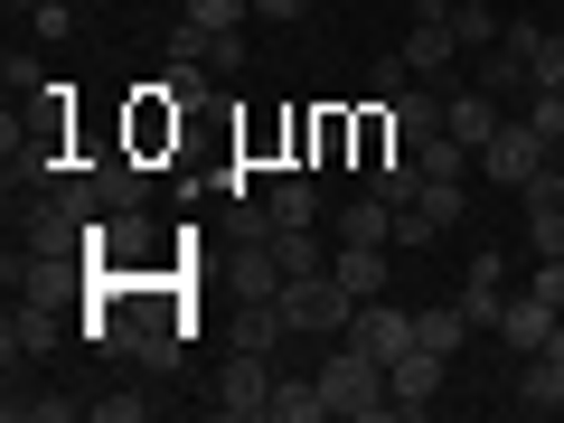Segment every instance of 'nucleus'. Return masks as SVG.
Segmentation results:
<instances>
[{"instance_id":"nucleus-33","label":"nucleus","mask_w":564,"mask_h":423,"mask_svg":"<svg viewBox=\"0 0 564 423\" xmlns=\"http://www.w3.org/2000/svg\"><path fill=\"white\" fill-rule=\"evenodd\" d=\"M555 321H564V311H555Z\"/></svg>"},{"instance_id":"nucleus-26","label":"nucleus","mask_w":564,"mask_h":423,"mask_svg":"<svg viewBox=\"0 0 564 423\" xmlns=\"http://www.w3.org/2000/svg\"><path fill=\"white\" fill-rule=\"evenodd\" d=\"M20 414L29 423H66V414H85V404L76 395H10V423H20Z\"/></svg>"},{"instance_id":"nucleus-9","label":"nucleus","mask_w":564,"mask_h":423,"mask_svg":"<svg viewBox=\"0 0 564 423\" xmlns=\"http://www.w3.org/2000/svg\"><path fill=\"white\" fill-rule=\"evenodd\" d=\"M443 85H452L443 132H452V141H470V151H489V132H499V95H480V85H462V76H443Z\"/></svg>"},{"instance_id":"nucleus-29","label":"nucleus","mask_w":564,"mask_h":423,"mask_svg":"<svg viewBox=\"0 0 564 423\" xmlns=\"http://www.w3.org/2000/svg\"><path fill=\"white\" fill-rule=\"evenodd\" d=\"M207 66L236 76V66H245V29H207Z\"/></svg>"},{"instance_id":"nucleus-4","label":"nucleus","mask_w":564,"mask_h":423,"mask_svg":"<svg viewBox=\"0 0 564 423\" xmlns=\"http://www.w3.org/2000/svg\"><path fill=\"white\" fill-rule=\"evenodd\" d=\"M545 161H555V151L536 141V122H527V113H518V122H499V132H489V151H480V170H489L499 188H527Z\"/></svg>"},{"instance_id":"nucleus-22","label":"nucleus","mask_w":564,"mask_h":423,"mask_svg":"<svg viewBox=\"0 0 564 423\" xmlns=\"http://www.w3.org/2000/svg\"><path fill=\"white\" fill-rule=\"evenodd\" d=\"M470 85H480V95H527V66L508 57V47H489V57H480V76H470Z\"/></svg>"},{"instance_id":"nucleus-11","label":"nucleus","mask_w":564,"mask_h":423,"mask_svg":"<svg viewBox=\"0 0 564 423\" xmlns=\"http://www.w3.org/2000/svg\"><path fill=\"white\" fill-rule=\"evenodd\" d=\"M329 236H339V245H395V207H386L377 188H358V198L329 217Z\"/></svg>"},{"instance_id":"nucleus-32","label":"nucleus","mask_w":564,"mask_h":423,"mask_svg":"<svg viewBox=\"0 0 564 423\" xmlns=\"http://www.w3.org/2000/svg\"><path fill=\"white\" fill-rule=\"evenodd\" d=\"M10 10H47V0H10Z\"/></svg>"},{"instance_id":"nucleus-13","label":"nucleus","mask_w":564,"mask_h":423,"mask_svg":"<svg viewBox=\"0 0 564 423\" xmlns=\"http://www.w3.org/2000/svg\"><path fill=\"white\" fill-rule=\"evenodd\" d=\"M329 273H339L348 292H358V302H377L395 263H386V245H329Z\"/></svg>"},{"instance_id":"nucleus-23","label":"nucleus","mask_w":564,"mask_h":423,"mask_svg":"<svg viewBox=\"0 0 564 423\" xmlns=\"http://www.w3.org/2000/svg\"><path fill=\"white\" fill-rule=\"evenodd\" d=\"M180 20H198V29H245V20H254V0H180Z\"/></svg>"},{"instance_id":"nucleus-18","label":"nucleus","mask_w":564,"mask_h":423,"mask_svg":"<svg viewBox=\"0 0 564 423\" xmlns=\"http://www.w3.org/2000/svg\"><path fill=\"white\" fill-rule=\"evenodd\" d=\"M518 395L536 404V414H555V404H564V358H555V348H536V358H527V377H518Z\"/></svg>"},{"instance_id":"nucleus-30","label":"nucleus","mask_w":564,"mask_h":423,"mask_svg":"<svg viewBox=\"0 0 564 423\" xmlns=\"http://www.w3.org/2000/svg\"><path fill=\"white\" fill-rule=\"evenodd\" d=\"M29 29H39V39H76V0H47V10H29Z\"/></svg>"},{"instance_id":"nucleus-7","label":"nucleus","mask_w":564,"mask_h":423,"mask_svg":"<svg viewBox=\"0 0 564 423\" xmlns=\"http://www.w3.org/2000/svg\"><path fill=\"white\" fill-rule=\"evenodd\" d=\"M273 367L254 358V348H236V367H226V386H217V414H236V423H254V414H273Z\"/></svg>"},{"instance_id":"nucleus-19","label":"nucleus","mask_w":564,"mask_h":423,"mask_svg":"<svg viewBox=\"0 0 564 423\" xmlns=\"http://www.w3.org/2000/svg\"><path fill=\"white\" fill-rule=\"evenodd\" d=\"M423 321V348H433V358H462V339H470V311L452 302V311H414Z\"/></svg>"},{"instance_id":"nucleus-17","label":"nucleus","mask_w":564,"mask_h":423,"mask_svg":"<svg viewBox=\"0 0 564 423\" xmlns=\"http://www.w3.org/2000/svg\"><path fill=\"white\" fill-rule=\"evenodd\" d=\"M273 414H282V423H329L321 377H282V386H273Z\"/></svg>"},{"instance_id":"nucleus-8","label":"nucleus","mask_w":564,"mask_h":423,"mask_svg":"<svg viewBox=\"0 0 564 423\" xmlns=\"http://www.w3.org/2000/svg\"><path fill=\"white\" fill-rule=\"evenodd\" d=\"M57 348V311L29 292V302H10V321H0V358H10V377H20V358H47Z\"/></svg>"},{"instance_id":"nucleus-34","label":"nucleus","mask_w":564,"mask_h":423,"mask_svg":"<svg viewBox=\"0 0 564 423\" xmlns=\"http://www.w3.org/2000/svg\"><path fill=\"white\" fill-rule=\"evenodd\" d=\"M76 10H85V0H76Z\"/></svg>"},{"instance_id":"nucleus-1","label":"nucleus","mask_w":564,"mask_h":423,"mask_svg":"<svg viewBox=\"0 0 564 423\" xmlns=\"http://www.w3.org/2000/svg\"><path fill=\"white\" fill-rule=\"evenodd\" d=\"M311 377H321V395H329V414H339V423H377V414H395V404H386V367L367 358V348H348V339L329 348Z\"/></svg>"},{"instance_id":"nucleus-6","label":"nucleus","mask_w":564,"mask_h":423,"mask_svg":"<svg viewBox=\"0 0 564 423\" xmlns=\"http://www.w3.org/2000/svg\"><path fill=\"white\" fill-rule=\"evenodd\" d=\"M443 377H452V358H433V348H404V358L386 367V404H395V414H433Z\"/></svg>"},{"instance_id":"nucleus-5","label":"nucleus","mask_w":564,"mask_h":423,"mask_svg":"<svg viewBox=\"0 0 564 423\" xmlns=\"http://www.w3.org/2000/svg\"><path fill=\"white\" fill-rule=\"evenodd\" d=\"M404 76H423V85H443L452 76V57H462V39H452V10H414V29H404Z\"/></svg>"},{"instance_id":"nucleus-16","label":"nucleus","mask_w":564,"mask_h":423,"mask_svg":"<svg viewBox=\"0 0 564 423\" xmlns=\"http://www.w3.org/2000/svg\"><path fill=\"white\" fill-rule=\"evenodd\" d=\"M499 29H508V10H489V0H452V39H462V47H480V57H489Z\"/></svg>"},{"instance_id":"nucleus-20","label":"nucleus","mask_w":564,"mask_h":423,"mask_svg":"<svg viewBox=\"0 0 564 423\" xmlns=\"http://www.w3.org/2000/svg\"><path fill=\"white\" fill-rule=\"evenodd\" d=\"M527 207V245L536 254H564V198H518Z\"/></svg>"},{"instance_id":"nucleus-10","label":"nucleus","mask_w":564,"mask_h":423,"mask_svg":"<svg viewBox=\"0 0 564 423\" xmlns=\"http://www.w3.org/2000/svg\"><path fill=\"white\" fill-rule=\"evenodd\" d=\"M499 339L518 348V358H536V348L555 339V302H536V292H508V311H499Z\"/></svg>"},{"instance_id":"nucleus-27","label":"nucleus","mask_w":564,"mask_h":423,"mask_svg":"<svg viewBox=\"0 0 564 423\" xmlns=\"http://www.w3.org/2000/svg\"><path fill=\"white\" fill-rule=\"evenodd\" d=\"M462 292H508V254H499V245L470 254V282H462Z\"/></svg>"},{"instance_id":"nucleus-3","label":"nucleus","mask_w":564,"mask_h":423,"mask_svg":"<svg viewBox=\"0 0 564 423\" xmlns=\"http://www.w3.org/2000/svg\"><path fill=\"white\" fill-rule=\"evenodd\" d=\"M348 348H367L377 367H395L404 348H423V321H414V311H395V302L377 292V302H358V321H348Z\"/></svg>"},{"instance_id":"nucleus-15","label":"nucleus","mask_w":564,"mask_h":423,"mask_svg":"<svg viewBox=\"0 0 564 423\" xmlns=\"http://www.w3.org/2000/svg\"><path fill=\"white\" fill-rule=\"evenodd\" d=\"M273 263H282V282L329 273V254H321V226H273Z\"/></svg>"},{"instance_id":"nucleus-25","label":"nucleus","mask_w":564,"mask_h":423,"mask_svg":"<svg viewBox=\"0 0 564 423\" xmlns=\"http://www.w3.org/2000/svg\"><path fill=\"white\" fill-rule=\"evenodd\" d=\"M527 122H536L545 151H564V85H555V95H527Z\"/></svg>"},{"instance_id":"nucleus-12","label":"nucleus","mask_w":564,"mask_h":423,"mask_svg":"<svg viewBox=\"0 0 564 423\" xmlns=\"http://www.w3.org/2000/svg\"><path fill=\"white\" fill-rule=\"evenodd\" d=\"M263 217H273V226H321V188H311L302 170H273V188H263Z\"/></svg>"},{"instance_id":"nucleus-31","label":"nucleus","mask_w":564,"mask_h":423,"mask_svg":"<svg viewBox=\"0 0 564 423\" xmlns=\"http://www.w3.org/2000/svg\"><path fill=\"white\" fill-rule=\"evenodd\" d=\"M254 20H311V0H254Z\"/></svg>"},{"instance_id":"nucleus-28","label":"nucleus","mask_w":564,"mask_h":423,"mask_svg":"<svg viewBox=\"0 0 564 423\" xmlns=\"http://www.w3.org/2000/svg\"><path fill=\"white\" fill-rule=\"evenodd\" d=\"M85 414H95V423H141L151 395H85Z\"/></svg>"},{"instance_id":"nucleus-14","label":"nucleus","mask_w":564,"mask_h":423,"mask_svg":"<svg viewBox=\"0 0 564 423\" xmlns=\"http://www.w3.org/2000/svg\"><path fill=\"white\" fill-rule=\"evenodd\" d=\"M85 188H95V207L113 217V207H141V198H151V170H141V161H104Z\"/></svg>"},{"instance_id":"nucleus-21","label":"nucleus","mask_w":564,"mask_h":423,"mask_svg":"<svg viewBox=\"0 0 564 423\" xmlns=\"http://www.w3.org/2000/svg\"><path fill=\"white\" fill-rule=\"evenodd\" d=\"M555 85H564V29H545L536 57H527V95H555Z\"/></svg>"},{"instance_id":"nucleus-24","label":"nucleus","mask_w":564,"mask_h":423,"mask_svg":"<svg viewBox=\"0 0 564 423\" xmlns=\"http://www.w3.org/2000/svg\"><path fill=\"white\" fill-rule=\"evenodd\" d=\"M0 85H10L20 104H47V95H57V85L39 76V57H20V47H10V66H0Z\"/></svg>"},{"instance_id":"nucleus-2","label":"nucleus","mask_w":564,"mask_h":423,"mask_svg":"<svg viewBox=\"0 0 564 423\" xmlns=\"http://www.w3.org/2000/svg\"><path fill=\"white\" fill-rule=\"evenodd\" d=\"M282 321H292V339H348L358 292L339 273H302V282H282Z\"/></svg>"}]
</instances>
